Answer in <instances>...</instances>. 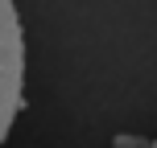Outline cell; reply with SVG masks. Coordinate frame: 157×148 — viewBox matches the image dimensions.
<instances>
[{
    "label": "cell",
    "mask_w": 157,
    "mask_h": 148,
    "mask_svg": "<svg viewBox=\"0 0 157 148\" xmlns=\"http://www.w3.org/2000/svg\"><path fill=\"white\" fill-rule=\"evenodd\" d=\"M21 86H25V37L17 21V4L0 0V144L21 111Z\"/></svg>",
    "instance_id": "cell-1"
},
{
    "label": "cell",
    "mask_w": 157,
    "mask_h": 148,
    "mask_svg": "<svg viewBox=\"0 0 157 148\" xmlns=\"http://www.w3.org/2000/svg\"><path fill=\"white\" fill-rule=\"evenodd\" d=\"M149 148H157V140H153V144H149Z\"/></svg>",
    "instance_id": "cell-2"
}]
</instances>
